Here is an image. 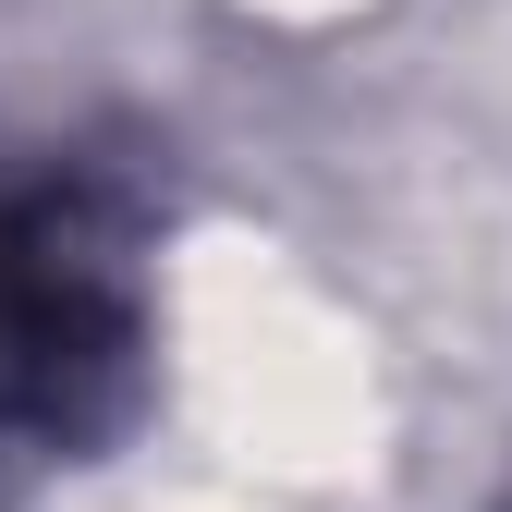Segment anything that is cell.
I'll return each mask as SVG.
<instances>
[{"mask_svg":"<svg viewBox=\"0 0 512 512\" xmlns=\"http://www.w3.org/2000/svg\"><path fill=\"white\" fill-rule=\"evenodd\" d=\"M110 342H122V317L86 281V256L49 220H0V403L13 415H61L74 378L110 366Z\"/></svg>","mask_w":512,"mask_h":512,"instance_id":"cell-1","label":"cell"}]
</instances>
